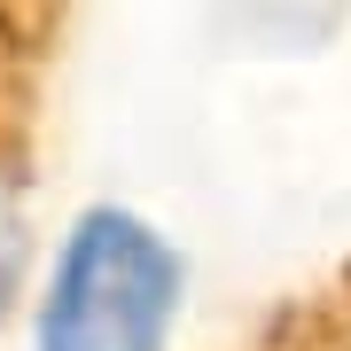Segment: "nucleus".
I'll return each instance as SVG.
<instances>
[{"label":"nucleus","instance_id":"obj_1","mask_svg":"<svg viewBox=\"0 0 351 351\" xmlns=\"http://www.w3.org/2000/svg\"><path fill=\"white\" fill-rule=\"evenodd\" d=\"M156 313H164L156 250L125 226H86L63 250V281L39 313V336L55 351H149Z\"/></svg>","mask_w":351,"mask_h":351},{"label":"nucleus","instance_id":"obj_2","mask_svg":"<svg viewBox=\"0 0 351 351\" xmlns=\"http://www.w3.org/2000/svg\"><path fill=\"white\" fill-rule=\"evenodd\" d=\"M250 351H351V281H343L328 304H313V313L274 320Z\"/></svg>","mask_w":351,"mask_h":351}]
</instances>
